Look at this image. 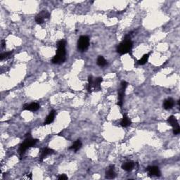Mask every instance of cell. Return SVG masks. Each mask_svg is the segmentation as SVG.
Wrapping results in <instances>:
<instances>
[{
    "mask_svg": "<svg viewBox=\"0 0 180 180\" xmlns=\"http://www.w3.org/2000/svg\"><path fill=\"white\" fill-rule=\"evenodd\" d=\"M168 122L173 127V133L175 134H179L180 133V127L178 123V120H177L176 118L174 115H171L168 118Z\"/></svg>",
    "mask_w": 180,
    "mask_h": 180,
    "instance_id": "obj_6",
    "label": "cell"
},
{
    "mask_svg": "<svg viewBox=\"0 0 180 180\" xmlns=\"http://www.w3.org/2000/svg\"><path fill=\"white\" fill-rule=\"evenodd\" d=\"M1 46H2L3 48L6 47V41L5 40H2L1 41Z\"/></svg>",
    "mask_w": 180,
    "mask_h": 180,
    "instance_id": "obj_24",
    "label": "cell"
},
{
    "mask_svg": "<svg viewBox=\"0 0 180 180\" xmlns=\"http://www.w3.org/2000/svg\"><path fill=\"white\" fill-rule=\"evenodd\" d=\"M66 41L64 39H61V40L58 41L57 43V47H66Z\"/></svg>",
    "mask_w": 180,
    "mask_h": 180,
    "instance_id": "obj_21",
    "label": "cell"
},
{
    "mask_svg": "<svg viewBox=\"0 0 180 180\" xmlns=\"http://www.w3.org/2000/svg\"><path fill=\"white\" fill-rule=\"evenodd\" d=\"M66 59V47H57L56 55L52 59V63L54 64H61L64 63Z\"/></svg>",
    "mask_w": 180,
    "mask_h": 180,
    "instance_id": "obj_3",
    "label": "cell"
},
{
    "mask_svg": "<svg viewBox=\"0 0 180 180\" xmlns=\"http://www.w3.org/2000/svg\"><path fill=\"white\" fill-rule=\"evenodd\" d=\"M68 179V176H67V175H65V174L60 175V176L58 177V179H59V180H66V179Z\"/></svg>",
    "mask_w": 180,
    "mask_h": 180,
    "instance_id": "obj_23",
    "label": "cell"
},
{
    "mask_svg": "<svg viewBox=\"0 0 180 180\" xmlns=\"http://www.w3.org/2000/svg\"><path fill=\"white\" fill-rule=\"evenodd\" d=\"M37 15L39 16H40L42 19H44V20H45V19H49L50 18V14H49V12H47V11H42V12L39 13Z\"/></svg>",
    "mask_w": 180,
    "mask_h": 180,
    "instance_id": "obj_19",
    "label": "cell"
},
{
    "mask_svg": "<svg viewBox=\"0 0 180 180\" xmlns=\"http://www.w3.org/2000/svg\"><path fill=\"white\" fill-rule=\"evenodd\" d=\"M175 101L172 98H169L165 100L163 103V108L165 110H170L174 106Z\"/></svg>",
    "mask_w": 180,
    "mask_h": 180,
    "instance_id": "obj_14",
    "label": "cell"
},
{
    "mask_svg": "<svg viewBox=\"0 0 180 180\" xmlns=\"http://www.w3.org/2000/svg\"><path fill=\"white\" fill-rule=\"evenodd\" d=\"M121 87L120 89L118 91V106H119L120 107H122V104H123V99H124V96H125V90H126L127 85H128V83L126 82V81H122L121 82Z\"/></svg>",
    "mask_w": 180,
    "mask_h": 180,
    "instance_id": "obj_5",
    "label": "cell"
},
{
    "mask_svg": "<svg viewBox=\"0 0 180 180\" xmlns=\"http://www.w3.org/2000/svg\"><path fill=\"white\" fill-rule=\"evenodd\" d=\"M54 151L52 149H49V148H44V149H42V151H41V154H40V158H39V160L40 161H42L47 156L51 155V154H54Z\"/></svg>",
    "mask_w": 180,
    "mask_h": 180,
    "instance_id": "obj_10",
    "label": "cell"
},
{
    "mask_svg": "<svg viewBox=\"0 0 180 180\" xmlns=\"http://www.w3.org/2000/svg\"><path fill=\"white\" fill-rule=\"evenodd\" d=\"M146 171L148 172L150 176H160V169L157 166H149L146 168Z\"/></svg>",
    "mask_w": 180,
    "mask_h": 180,
    "instance_id": "obj_8",
    "label": "cell"
},
{
    "mask_svg": "<svg viewBox=\"0 0 180 180\" xmlns=\"http://www.w3.org/2000/svg\"><path fill=\"white\" fill-rule=\"evenodd\" d=\"M13 52H5V53H3L1 54L0 56V60H3L5 59H8V58H10V56H12Z\"/></svg>",
    "mask_w": 180,
    "mask_h": 180,
    "instance_id": "obj_20",
    "label": "cell"
},
{
    "mask_svg": "<svg viewBox=\"0 0 180 180\" xmlns=\"http://www.w3.org/2000/svg\"><path fill=\"white\" fill-rule=\"evenodd\" d=\"M81 147H82V142H81L80 140L78 139L73 143L72 146L69 148V149L70 150L74 151L75 152H77V151H79L81 149Z\"/></svg>",
    "mask_w": 180,
    "mask_h": 180,
    "instance_id": "obj_16",
    "label": "cell"
},
{
    "mask_svg": "<svg viewBox=\"0 0 180 180\" xmlns=\"http://www.w3.org/2000/svg\"><path fill=\"white\" fill-rule=\"evenodd\" d=\"M39 108H40V106L37 103H26L23 106V110L32 111V112H35L39 109Z\"/></svg>",
    "mask_w": 180,
    "mask_h": 180,
    "instance_id": "obj_7",
    "label": "cell"
},
{
    "mask_svg": "<svg viewBox=\"0 0 180 180\" xmlns=\"http://www.w3.org/2000/svg\"><path fill=\"white\" fill-rule=\"evenodd\" d=\"M106 64H107V61L106 60L103 58V56H99L97 58V65L100 67H103L106 66Z\"/></svg>",
    "mask_w": 180,
    "mask_h": 180,
    "instance_id": "obj_18",
    "label": "cell"
},
{
    "mask_svg": "<svg viewBox=\"0 0 180 180\" xmlns=\"http://www.w3.org/2000/svg\"><path fill=\"white\" fill-rule=\"evenodd\" d=\"M38 140L35 139H33L30 137V134H27L26 139H25V141L20 145V147H19V154H20V158L23 157V156L24 155L25 151L28 150L30 148L33 147L34 146H35V144L37 142Z\"/></svg>",
    "mask_w": 180,
    "mask_h": 180,
    "instance_id": "obj_2",
    "label": "cell"
},
{
    "mask_svg": "<svg viewBox=\"0 0 180 180\" xmlns=\"http://www.w3.org/2000/svg\"><path fill=\"white\" fill-rule=\"evenodd\" d=\"M102 81H103L102 77H97L94 80V83L92 87L94 89L95 91L101 90V82H102Z\"/></svg>",
    "mask_w": 180,
    "mask_h": 180,
    "instance_id": "obj_15",
    "label": "cell"
},
{
    "mask_svg": "<svg viewBox=\"0 0 180 180\" xmlns=\"http://www.w3.org/2000/svg\"><path fill=\"white\" fill-rule=\"evenodd\" d=\"M90 46V38L89 37L82 35L77 41V49L79 52H84L88 49Z\"/></svg>",
    "mask_w": 180,
    "mask_h": 180,
    "instance_id": "obj_4",
    "label": "cell"
},
{
    "mask_svg": "<svg viewBox=\"0 0 180 180\" xmlns=\"http://www.w3.org/2000/svg\"><path fill=\"white\" fill-rule=\"evenodd\" d=\"M134 162H132V161H128V162H125V163H123L122 165V170H124L125 171H127V172H130V171H132V170H133V168H134Z\"/></svg>",
    "mask_w": 180,
    "mask_h": 180,
    "instance_id": "obj_13",
    "label": "cell"
},
{
    "mask_svg": "<svg viewBox=\"0 0 180 180\" xmlns=\"http://www.w3.org/2000/svg\"><path fill=\"white\" fill-rule=\"evenodd\" d=\"M132 125V120L128 116H127L126 115H124L123 118H122V120L120 121V125L123 127H127L130 125Z\"/></svg>",
    "mask_w": 180,
    "mask_h": 180,
    "instance_id": "obj_12",
    "label": "cell"
},
{
    "mask_svg": "<svg viewBox=\"0 0 180 180\" xmlns=\"http://www.w3.org/2000/svg\"><path fill=\"white\" fill-rule=\"evenodd\" d=\"M132 47H133V43L131 40V36L128 34L125 35L122 42L118 44L117 47V52L120 55L130 53Z\"/></svg>",
    "mask_w": 180,
    "mask_h": 180,
    "instance_id": "obj_1",
    "label": "cell"
},
{
    "mask_svg": "<svg viewBox=\"0 0 180 180\" xmlns=\"http://www.w3.org/2000/svg\"><path fill=\"white\" fill-rule=\"evenodd\" d=\"M116 177V173L115 172V166L111 165L108 167L106 172V178L107 179H114Z\"/></svg>",
    "mask_w": 180,
    "mask_h": 180,
    "instance_id": "obj_9",
    "label": "cell"
},
{
    "mask_svg": "<svg viewBox=\"0 0 180 180\" xmlns=\"http://www.w3.org/2000/svg\"><path fill=\"white\" fill-rule=\"evenodd\" d=\"M35 20V22L37 23V24H42V23L44 22V19H42L40 16H38V15L36 16Z\"/></svg>",
    "mask_w": 180,
    "mask_h": 180,
    "instance_id": "obj_22",
    "label": "cell"
},
{
    "mask_svg": "<svg viewBox=\"0 0 180 180\" xmlns=\"http://www.w3.org/2000/svg\"><path fill=\"white\" fill-rule=\"evenodd\" d=\"M149 55H150V54H144V55L143 56L141 57V58L137 61L138 64H139V65L146 64V63L148 62V60H149Z\"/></svg>",
    "mask_w": 180,
    "mask_h": 180,
    "instance_id": "obj_17",
    "label": "cell"
},
{
    "mask_svg": "<svg viewBox=\"0 0 180 180\" xmlns=\"http://www.w3.org/2000/svg\"><path fill=\"white\" fill-rule=\"evenodd\" d=\"M55 115H56V111H52L49 114L47 115V118H46L45 121L44 122V125H49V124L52 123L54 122V118H55Z\"/></svg>",
    "mask_w": 180,
    "mask_h": 180,
    "instance_id": "obj_11",
    "label": "cell"
}]
</instances>
